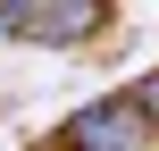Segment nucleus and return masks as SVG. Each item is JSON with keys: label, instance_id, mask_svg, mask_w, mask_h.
<instances>
[{"label": "nucleus", "instance_id": "nucleus-1", "mask_svg": "<svg viewBox=\"0 0 159 151\" xmlns=\"http://www.w3.org/2000/svg\"><path fill=\"white\" fill-rule=\"evenodd\" d=\"M117 25L109 0H0V34L17 42H42V50H75V42H101Z\"/></svg>", "mask_w": 159, "mask_h": 151}, {"label": "nucleus", "instance_id": "nucleus-2", "mask_svg": "<svg viewBox=\"0 0 159 151\" xmlns=\"http://www.w3.org/2000/svg\"><path fill=\"white\" fill-rule=\"evenodd\" d=\"M75 151H159L151 118H143V101L117 84V92H101V101H84V109H67V126H59Z\"/></svg>", "mask_w": 159, "mask_h": 151}, {"label": "nucleus", "instance_id": "nucleus-3", "mask_svg": "<svg viewBox=\"0 0 159 151\" xmlns=\"http://www.w3.org/2000/svg\"><path fill=\"white\" fill-rule=\"evenodd\" d=\"M126 92H134V101H143V118H151V134H159V67H151V76H134V84H126Z\"/></svg>", "mask_w": 159, "mask_h": 151}, {"label": "nucleus", "instance_id": "nucleus-4", "mask_svg": "<svg viewBox=\"0 0 159 151\" xmlns=\"http://www.w3.org/2000/svg\"><path fill=\"white\" fill-rule=\"evenodd\" d=\"M25 151H75V143H67V134H34Z\"/></svg>", "mask_w": 159, "mask_h": 151}]
</instances>
